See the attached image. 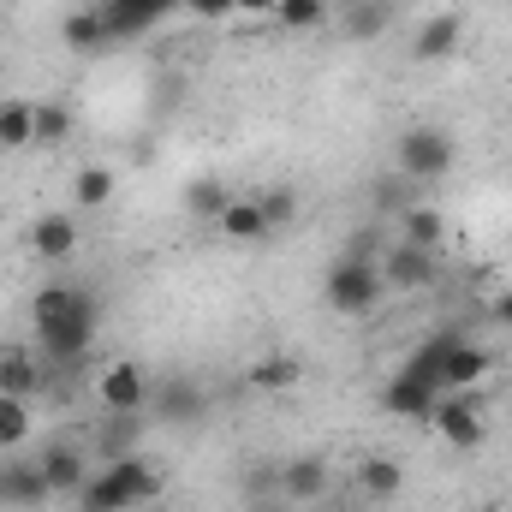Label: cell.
<instances>
[{
  "mask_svg": "<svg viewBox=\"0 0 512 512\" xmlns=\"http://www.w3.org/2000/svg\"><path fill=\"white\" fill-rule=\"evenodd\" d=\"M155 495H161V471H155L149 459L126 453V459H108V465L84 483L78 512H137V507H149Z\"/></svg>",
  "mask_w": 512,
  "mask_h": 512,
  "instance_id": "cell-1",
  "label": "cell"
},
{
  "mask_svg": "<svg viewBox=\"0 0 512 512\" xmlns=\"http://www.w3.org/2000/svg\"><path fill=\"white\" fill-rule=\"evenodd\" d=\"M387 298V280H382V262L376 256H340L334 268H328V280H322V304L334 310V316H352V322H364V316H376Z\"/></svg>",
  "mask_w": 512,
  "mask_h": 512,
  "instance_id": "cell-2",
  "label": "cell"
},
{
  "mask_svg": "<svg viewBox=\"0 0 512 512\" xmlns=\"http://www.w3.org/2000/svg\"><path fill=\"white\" fill-rule=\"evenodd\" d=\"M393 167L417 185H435L459 167V137L447 126H405L393 137Z\"/></svg>",
  "mask_w": 512,
  "mask_h": 512,
  "instance_id": "cell-3",
  "label": "cell"
},
{
  "mask_svg": "<svg viewBox=\"0 0 512 512\" xmlns=\"http://www.w3.org/2000/svg\"><path fill=\"white\" fill-rule=\"evenodd\" d=\"M96 328H102V304H96V298H84L78 310H66V316L42 322V328H36V346H42L54 364H78V358L96 346Z\"/></svg>",
  "mask_w": 512,
  "mask_h": 512,
  "instance_id": "cell-4",
  "label": "cell"
},
{
  "mask_svg": "<svg viewBox=\"0 0 512 512\" xmlns=\"http://www.w3.org/2000/svg\"><path fill=\"white\" fill-rule=\"evenodd\" d=\"M429 423H435V435H441L453 453H477L483 435H489V423H483V399H477V393H441L435 411H429Z\"/></svg>",
  "mask_w": 512,
  "mask_h": 512,
  "instance_id": "cell-5",
  "label": "cell"
},
{
  "mask_svg": "<svg viewBox=\"0 0 512 512\" xmlns=\"http://www.w3.org/2000/svg\"><path fill=\"white\" fill-rule=\"evenodd\" d=\"M149 370L143 364H131V358H114L108 370H102V382H96V399L108 405V417H137V411H149Z\"/></svg>",
  "mask_w": 512,
  "mask_h": 512,
  "instance_id": "cell-6",
  "label": "cell"
},
{
  "mask_svg": "<svg viewBox=\"0 0 512 512\" xmlns=\"http://www.w3.org/2000/svg\"><path fill=\"white\" fill-rule=\"evenodd\" d=\"M149 411L161 423H173V429H191V423L209 417V387L197 382V376H161L155 393H149Z\"/></svg>",
  "mask_w": 512,
  "mask_h": 512,
  "instance_id": "cell-7",
  "label": "cell"
},
{
  "mask_svg": "<svg viewBox=\"0 0 512 512\" xmlns=\"http://www.w3.org/2000/svg\"><path fill=\"white\" fill-rule=\"evenodd\" d=\"M328 483H334V471H328L322 453H298V459H286V465L274 471V495L292 501V507H316V501H328Z\"/></svg>",
  "mask_w": 512,
  "mask_h": 512,
  "instance_id": "cell-8",
  "label": "cell"
},
{
  "mask_svg": "<svg viewBox=\"0 0 512 512\" xmlns=\"http://www.w3.org/2000/svg\"><path fill=\"white\" fill-rule=\"evenodd\" d=\"M54 501L42 459H0V512H42Z\"/></svg>",
  "mask_w": 512,
  "mask_h": 512,
  "instance_id": "cell-9",
  "label": "cell"
},
{
  "mask_svg": "<svg viewBox=\"0 0 512 512\" xmlns=\"http://www.w3.org/2000/svg\"><path fill=\"white\" fill-rule=\"evenodd\" d=\"M24 239H30V256H36V262H48V268H66V262L78 256V245H84V233H78V215H66V209H54V215H36Z\"/></svg>",
  "mask_w": 512,
  "mask_h": 512,
  "instance_id": "cell-10",
  "label": "cell"
},
{
  "mask_svg": "<svg viewBox=\"0 0 512 512\" xmlns=\"http://www.w3.org/2000/svg\"><path fill=\"white\" fill-rule=\"evenodd\" d=\"M465 42V12H429L411 36V60L417 66H447Z\"/></svg>",
  "mask_w": 512,
  "mask_h": 512,
  "instance_id": "cell-11",
  "label": "cell"
},
{
  "mask_svg": "<svg viewBox=\"0 0 512 512\" xmlns=\"http://www.w3.org/2000/svg\"><path fill=\"white\" fill-rule=\"evenodd\" d=\"M435 274H441V251H417V245H393L382 256V280L387 292H429L435 286Z\"/></svg>",
  "mask_w": 512,
  "mask_h": 512,
  "instance_id": "cell-12",
  "label": "cell"
},
{
  "mask_svg": "<svg viewBox=\"0 0 512 512\" xmlns=\"http://www.w3.org/2000/svg\"><path fill=\"white\" fill-rule=\"evenodd\" d=\"M489 370H495V352H489V346H477L471 334H459V340H453V352H447V393H477Z\"/></svg>",
  "mask_w": 512,
  "mask_h": 512,
  "instance_id": "cell-13",
  "label": "cell"
},
{
  "mask_svg": "<svg viewBox=\"0 0 512 512\" xmlns=\"http://www.w3.org/2000/svg\"><path fill=\"white\" fill-rule=\"evenodd\" d=\"M435 399H441V387L417 382L411 370H393L387 387H382V411H387V417H429V411H435Z\"/></svg>",
  "mask_w": 512,
  "mask_h": 512,
  "instance_id": "cell-14",
  "label": "cell"
},
{
  "mask_svg": "<svg viewBox=\"0 0 512 512\" xmlns=\"http://www.w3.org/2000/svg\"><path fill=\"white\" fill-rule=\"evenodd\" d=\"M36 459H42V477H48V489H54V501H60V495H72V501L84 495V483H90V471H84V453H78V447H66V441H54V447H42Z\"/></svg>",
  "mask_w": 512,
  "mask_h": 512,
  "instance_id": "cell-15",
  "label": "cell"
},
{
  "mask_svg": "<svg viewBox=\"0 0 512 512\" xmlns=\"http://www.w3.org/2000/svg\"><path fill=\"white\" fill-rule=\"evenodd\" d=\"M215 227H221V239L227 245H262L274 227L262 221V209H256V197H233L221 215H215Z\"/></svg>",
  "mask_w": 512,
  "mask_h": 512,
  "instance_id": "cell-16",
  "label": "cell"
},
{
  "mask_svg": "<svg viewBox=\"0 0 512 512\" xmlns=\"http://www.w3.org/2000/svg\"><path fill=\"white\" fill-rule=\"evenodd\" d=\"M358 495L376 501V507L399 501V495H405V465H399V459H382V453H370V459L358 465Z\"/></svg>",
  "mask_w": 512,
  "mask_h": 512,
  "instance_id": "cell-17",
  "label": "cell"
},
{
  "mask_svg": "<svg viewBox=\"0 0 512 512\" xmlns=\"http://www.w3.org/2000/svg\"><path fill=\"white\" fill-rule=\"evenodd\" d=\"M453 340H459V328H447V334H429L411 358H405V370L417 376V382H429V387H441L447 393V352H453Z\"/></svg>",
  "mask_w": 512,
  "mask_h": 512,
  "instance_id": "cell-18",
  "label": "cell"
},
{
  "mask_svg": "<svg viewBox=\"0 0 512 512\" xmlns=\"http://www.w3.org/2000/svg\"><path fill=\"white\" fill-rule=\"evenodd\" d=\"M399 239L417 245V251H441V245H447V215L429 209V203H411V209L399 215Z\"/></svg>",
  "mask_w": 512,
  "mask_h": 512,
  "instance_id": "cell-19",
  "label": "cell"
},
{
  "mask_svg": "<svg viewBox=\"0 0 512 512\" xmlns=\"http://www.w3.org/2000/svg\"><path fill=\"white\" fill-rule=\"evenodd\" d=\"M387 24H393L387 0H346V12H340L346 42H376V36H387Z\"/></svg>",
  "mask_w": 512,
  "mask_h": 512,
  "instance_id": "cell-20",
  "label": "cell"
},
{
  "mask_svg": "<svg viewBox=\"0 0 512 512\" xmlns=\"http://www.w3.org/2000/svg\"><path fill=\"white\" fill-rule=\"evenodd\" d=\"M36 387H42V364H36V352H24V346H0V393L30 399Z\"/></svg>",
  "mask_w": 512,
  "mask_h": 512,
  "instance_id": "cell-21",
  "label": "cell"
},
{
  "mask_svg": "<svg viewBox=\"0 0 512 512\" xmlns=\"http://www.w3.org/2000/svg\"><path fill=\"white\" fill-rule=\"evenodd\" d=\"M60 42H66L72 54H90V48H102V42H108L102 6H78V12H66V18H60Z\"/></svg>",
  "mask_w": 512,
  "mask_h": 512,
  "instance_id": "cell-22",
  "label": "cell"
},
{
  "mask_svg": "<svg viewBox=\"0 0 512 512\" xmlns=\"http://www.w3.org/2000/svg\"><path fill=\"white\" fill-rule=\"evenodd\" d=\"M114 167H78L72 179V209H108L114 203Z\"/></svg>",
  "mask_w": 512,
  "mask_h": 512,
  "instance_id": "cell-23",
  "label": "cell"
},
{
  "mask_svg": "<svg viewBox=\"0 0 512 512\" xmlns=\"http://www.w3.org/2000/svg\"><path fill=\"white\" fill-rule=\"evenodd\" d=\"M36 143V102H0V149Z\"/></svg>",
  "mask_w": 512,
  "mask_h": 512,
  "instance_id": "cell-24",
  "label": "cell"
},
{
  "mask_svg": "<svg viewBox=\"0 0 512 512\" xmlns=\"http://www.w3.org/2000/svg\"><path fill=\"white\" fill-rule=\"evenodd\" d=\"M179 203H185V209H191V215H197V221H215V215H221V209H227V203H233V191H227V185H221V179H191V185H185V197H179Z\"/></svg>",
  "mask_w": 512,
  "mask_h": 512,
  "instance_id": "cell-25",
  "label": "cell"
},
{
  "mask_svg": "<svg viewBox=\"0 0 512 512\" xmlns=\"http://www.w3.org/2000/svg\"><path fill=\"white\" fill-rule=\"evenodd\" d=\"M24 441H30V399L0 393V453H12V447H24Z\"/></svg>",
  "mask_w": 512,
  "mask_h": 512,
  "instance_id": "cell-26",
  "label": "cell"
},
{
  "mask_svg": "<svg viewBox=\"0 0 512 512\" xmlns=\"http://www.w3.org/2000/svg\"><path fill=\"white\" fill-rule=\"evenodd\" d=\"M274 24L280 30H322L328 24V0H280L274 6Z\"/></svg>",
  "mask_w": 512,
  "mask_h": 512,
  "instance_id": "cell-27",
  "label": "cell"
},
{
  "mask_svg": "<svg viewBox=\"0 0 512 512\" xmlns=\"http://www.w3.org/2000/svg\"><path fill=\"white\" fill-rule=\"evenodd\" d=\"M78 131V114L66 102H36V143H66Z\"/></svg>",
  "mask_w": 512,
  "mask_h": 512,
  "instance_id": "cell-28",
  "label": "cell"
},
{
  "mask_svg": "<svg viewBox=\"0 0 512 512\" xmlns=\"http://www.w3.org/2000/svg\"><path fill=\"white\" fill-rule=\"evenodd\" d=\"M256 209H262L268 227H286V221L298 215V191H292V185H268V191H256Z\"/></svg>",
  "mask_w": 512,
  "mask_h": 512,
  "instance_id": "cell-29",
  "label": "cell"
},
{
  "mask_svg": "<svg viewBox=\"0 0 512 512\" xmlns=\"http://www.w3.org/2000/svg\"><path fill=\"white\" fill-rule=\"evenodd\" d=\"M292 382H298V364H292V358H262V364L251 370L256 393H286Z\"/></svg>",
  "mask_w": 512,
  "mask_h": 512,
  "instance_id": "cell-30",
  "label": "cell"
},
{
  "mask_svg": "<svg viewBox=\"0 0 512 512\" xmlns=\"http://www.w3.org/2000/svg\"><path fill=\"white\" fill-rule=\"evenodd\" d=\"M102 453H108V459H126L131 453V417H114V423L102 429Z\"/></svg>",
  "mask_w": 512,
  "mask_h": 512,
  "instance_id": "cell-31",
  "label": "cell"
},
{
  "mask_svg": "<svg viewBox=\"0 0 512 512\" xmlns=\"http://www.w3.org/2000/svg\"><path fill=\"white\" fill-rule=\"evenodd\" d=\"M185 12H197V18H227V12H239V0H185Z\"/></svg>",
  "mask_w": 512,
  "mask_h": 512,
  "instance_id": "cell-32",
  "label": "cell"
},
{
  "mask_svg": "<svg viewBox=\"0 0 512 512\" xmlns=\"http://www.w3.org/2000/svg\"><path fill=\"white\" fill-rule=\"evenodd\" d=\"M489 316H495V322H501V328L512 334V286L501 292V298H495V304H489Z\"/></svg>",
  "mask_w": 512,
  "mask_h": 512,
  "instance_id": "cell-33",
  "label": "cell"
},
{
  "mask_svg": "<svg viewBox=\"0 0 512 512\" xmlns=\"http://www.w3.org/2000/svg\"><path fill=\"white\" fill-rule=\"evenodd\" d=\"M274 6H280V0H239L245 18H274Z\"/></svg>",
  "mask_w": 512,
  "mask_h": 512,
  "instance_id": "cell-34",
  "label": "cell"
},
{
  "mask_svg": "<svg viewBox=\"0 0 512 512\" xmlns=\"http://www.w3.org/2000/svg\"><path fill=\"white\" fill-rule=\"evenodd\" d=\"M251 512H298V507H292V501H280V495H256Z\"/></svg>",
  "mask_w": 512,
  "mask_h": 512,
  "instance_id": "cell-35",
  "label": "cell"
},
{
  "mask_svg": "<svg viewBox=\"0 0 512 512\" xmlns=\"http://www.w3.org/2000/svg\"><path fill=\"white\" fill-rule=\"evenodd\" d=\"M102 6H120V0H102Z\"/></svg>",
  "mask_w": 512,
  "mask_h": 512,
  "instance_id": "cell-36",
  "label": "cell"
}]
</instances>
